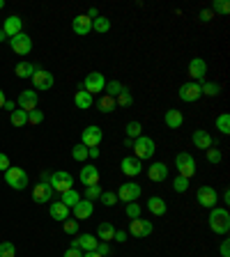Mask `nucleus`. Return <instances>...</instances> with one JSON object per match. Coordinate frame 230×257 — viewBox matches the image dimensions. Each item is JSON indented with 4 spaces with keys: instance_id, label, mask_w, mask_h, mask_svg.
I'll use <instances>...</instances> for the list:
<instances>
[{
    "instance_id": "obj_1",
    "label": "nucleus",
    "mask_w": 230,
    "mask_h": 257,
    "mask_svg": "<svg viewBox=\"0 0 230 257\" xmlns=\"http://www.w3.org/2000/svg\"><path fill=\"white\" fill-rule=\"evenodd\" d=\"M210 230L214 232V234H228V230H230L228 209H219V207L210 209Z\"/></svg>"
},
{
    "instance_id": "obj_2",
    "label": "nucleus",
    "mask_w": 230,
    "mask_h": 257,
    "mask_svg": "<svg viewBox=\"0 0 230 257\" xmlns=\"http://www.w3.org/2000/svg\"><path fill=\"white\" fill-rule=\"evenodd\" d=\"M5 184L12 186L14 191H23L28 184H30V179H28V172L19 165H9L5 170Z\"/></svg>"
},
{
    "instance_id": "obj_3",
    "label": "nucleus",
    "mask_w": 230,
    "mask_h": 257,
    "mask_svg": "<svg viewBox=\"0 0 230 257\" xmlns=\"http://www.w3.org/2000/svg\"><path fill=\"white\" fill-rule=\"evenodd\" d=\"M134 156L138 158V161H147V158L154 156V152H157V145H154V140L147 138V136H138L136 140H134Z\"/></svg>"
},
{
    "instance_id": "obj_4",
    "label": "nucleus",
    "mask_w": 230,
    "mask_h": 257,
    "mask_svg": "<svg viewBox=\"0 0 230 257\" xmlns=\"http://www.w3.org/2000/svg\"><path fill=\"white\" fill-rule=\"evenodd\" d=\"M175 168H178V175L184 179H191L198 172L196 158L191 156L189 152H180L178 156H175Z\"/></svg>"
},
{
    "instance_id": "obj_5",
    "label": "nucleus",
    "mask_w": 230,
    "mask_h": 257,
    "mask_svg": "<svg viewBox=\"0 0 230 257\" xmlns=\"http://www.w3.org/2000/svg\"><path fill=\"white\" fill-rule=\"evenodd\" d=\"M51 188H53V193H60V195L67 193V191H72L74 188V177L67 170L53 172L51 175Z\"/></svg>"
},
{
    "instance_id": "obj_6",
    "label": "nucleus",
    "mask_w": 230,
    "mask_h": 257,
    "mask_svg": "<svg viewBox=\"0 0 230 257\" xmlns=\"http://www.w3.org/2000/svg\"><path fill=\"white\" fill-rule=\"evenodd\" d=\"M152 230H154V225H152V220H145L143 216L134 218V220H129V234L136 239H145L150 237Z\"/></svg>"
},
{
    "instance_id": "obj_7",
    "label": "nucleus",
    "mask_w": 230,
    "mask_h": 257,
    "mask_svg": "<svg viewBox=\"0 0 230 257\" xmlns=\"http://www.w3.org/2000/svg\"><path fill=\"white\" fill-rule=\"evenodd\" d=\"M9 46H12V51L16 55H28V53L33 51V37L26 33L14 35V37H9Z\"/></svg>"
},
{
    "instance_id": "obj_8",
    "label": "nucleus",
    "mask_w": 230,
    "mask_h": 257,
    "mask_svg": "<svg viewBox=\"0 0 230 257\" xmlns=\"http://www.w3.org/2000/svg\"><path fill=\"white\" fill-rule=\"evenodd\" d=\"M140 193H143V188L136 182H127V184L120 186L115 195H118V202H136L140 198Z\"/></svg>"
},
{
    "instance_id": "obj_9",
    "label": "nucleus",
    "mask_w": 230,
    "mask_h": 257,
    "mask_svg": "<svg viewBox=\"0 0 230 257\" xmlns=\"http://www.w3.org/2000/svg\"><path fill=\"white\" fill-rule=\"evenodd\" d=\"M104 87H106V78H104V73H99V72L88 73L86 80H83V90H86L88 94L104 92Z\"/></svg>"
},
{
    "instance_id": "obj_10",
    "label": "nucleus",
    "mask_w": 230,
    "mask_h": 257,
    "mask_svg": "<svg viewBox=\"0 0 230 257\" xmlns=\"http://www.w3.org/2000/svg\"><path fill=\"white\" fill-rule=\"evenodd\" d=\"M196 200H198V205L205 207V209H214L217 202H219V195H217V191H214L212 186H200V188H198Z\"/></svg>"
},
{
    "instance_id": "obj_11",
    "label": "nucleus",
    "mask_w": 230,
    "mask_h": 257,
    "mask_svg": "<svg viewBox=\"0 0 230 257\" xmlns=\"http://www.w3.org/2000/svg\"><path fill=\"white\" fill-rule=\"evenodd\" d=\"M101 140H104V131H101L97 124H90L88 129H83V133H81V143L86 147H99Z\"/></svg>"
},
{
    "instance_id": "obj_12",
    "label": "nucleus",
    "mask_w": 230,
    "mask_h": 257,
    "mask_svg": "<svg viewBox=\"0 0 230 257\" xmlns=\"http://www.w3.org/2000/svg\"><path fill=\"white\" fill-rule=\"evenodd\" d=\"M200 97H203V92H200V83L189 80V83H182V85H180V99L186 101V104H193V101H198Z\"/></svg>"
},
{
    "instance_id": "obj_13",
    "label": "nucleus",
    "mask_w": 230,
    "mask_h": 257,
    "mask_svg": "<svg viewBox=\"0 0 230 257\" xmlns=\"http://www.w3.org/2000/svg\"><path fill=\"white\" fill-rule=\"evenodd\" d=\"M53 73L46 72V69H37V72L33 73V87L35 90H40V92H44V90H51L53 87Z\"/></svg>"
},
{
    "instance_id": "obj_14",
    "label": "nucleus",
    "mask_w": 230,
    "mask_h": 257,
    "mask_svg": "<svg viewBox=\"0 0 230 257\" xmlns=\"http://www.w3.org/2000/svg\"><path fill=\"white\" fill-rule=\"evenodd\" d=\"M120 170L125 177H136L143 172V161H138L136 156H125L122 158V163H120Z\"/></svg>"
},
{
    "instance_id": "obj_15",
    "label": "nucleus",
    "mask_w": 230,
    "mask_h": 257,
    "mask_svg": "<svg viewBox=\"0 0 230 257\" xmlns=\"http://www.w3.org/2000/svg\"><path fill=\"white\" fill-rule=\"evenodd\" d=\"M205 73H207V62H205L203 58H193L189 62V78L193 80V83H200V80H205Z\"/></svg>"
},
{
    "instance_id": "obj_16",
    "label": "nucleus",
    "mask_w": 230,
    "mask_h": 257,
    "mask_svg": "<svg viewBox=\"0 0 230 257\" xmlns=\"http://www.w3.org/2000/svg\"><path fill=\"white\" fill-rule=\"evenodd\" d=\"M16 104H19L21 110H35L37 108V104H40V97H37V92H33V90H23V92L19 94V99H16Z\"/></svg>"
},
{
    "instance_id": "obj_17",
    "label": "nucleus",
    "mask_w": 230,
    "mask_h": 257,
    "mask_svg": "<svg viewBox=\"0 0 230 257\" xmlns=\"http://www.w3.org/2000/svg\"><path fill=\"white\" fill-rule=\"evenodd\" d=\"M0 30H2V33L7 35V39H9V37H14V35L23 33V19L16 16V14H12V16H7V19H5V23H2Z\"/></svg>"
},
{
    "instance_id": "obj_18",
    "label": "nucleus",
    "mask_w": 230,
    "mask_h": 257,
    "mask_svg": "<svg viewBox=\"0 0 230 257\" xmlns=\"http://www.w3.org/2000/svg\"><path fill=\"white\" fill-rule=\"evenodd\" d=\"M72 211H74V218H76V220H86V218H90L92 214H94V205H92L90 200H83L81 198L79 202H76V205L72 207Z\"/></svg>"
},
{
    "instance_id": "obj_19",
    "label": "nucleus",
    "mask_w": 230,
    "mask_h": 257,
    "mask_svg": "<svg viewBox=\"0 0 230 257\" xmlns=\"http://www.w3.org/2000/svg\"><path fill=\"white\" fill-rule=\"evenodd\" d=\"M51 198H53V188H51V184H46V182H40V184H35V188H33V200H35V202L44 205V202H51Z\"/></svg>"
},
{
    "instance_id": "obj_20",
    "label": "nucleus",
    "mask_w": 230,
    "mask_h": 257,
    "mask_svg": "<svg viewBox=\"0 0 230 257\" xmlns=\"http://www.w3.org/2000/svg\"><path fill=\"white\" fill-rule=\"evenodd\" d=\"M147 177L152 179V182H166L168 179V165L164 163V161H154V163L147 168Z\"/></svg>"
},
{
    "instance_id": "obj_21",
    "label": "nucleus",
    "mask_w": 230,
    "mask_h": 257,
    "mask_svg": "<svg viewBox=\"0 0 230 257\" xmlns=\"http://www.w3.org/2000/svg\"><path fill=\"white\" fill-rule=\"evenodd\" d=\"M81 184L83 186H97L99 184V170H97V165H83L81 168Z\"/></svg>"
},
{
    "instance_id": "obj_22",
    "label": "nucleus",
    "mask_w": 230,
    "mask_h": 257,
    "mask_svg": "<svg viewBox=\"0 0 230 257\" xmlns=\"http://www.w3.org/2000/svg\"><path fill=\"white\" fill-rule=\"evenodd\" d=\"M97 244H99V239L94 237V234H81L79 239H74L72 241V246H76V248H81L83 253H88V251H97Z\"/></svg>"
},
{
    "instance_id": "obj_23",
    "label": "nucleus",
    "mask_w": 230,
    "mask_h": 257,
    "mask_svg": "<svg viewBox=\"0 0 230 257\" xmlns=\"http://www.w3.org/2000/svg\"><path fill=\"white\" fill-rule=\"evenodd\" d=\"M72 30L76 35H81V37H86V35L92 30V21L88 19L86 14H81V16H76V19L72 21Z\"/></svg>"
},
{
    "instance_id": "obj_24",
    "label": "nucleus",
    "mask_w": 230,
    "mask_h": 257,
    "mask_svg": "<svg viewBox=\"0 0 230 257\" xmlns=\"http://www.w3.org/2000/svg\"><path fill=\"white\" fill-rule=\"evenodd\" d=\"M164 122H166L168 129H180V126L184 124V115L178 110V108H171V110H166Z\"/></svg>"
},
{
    "instance_id": "obj_25",
    "label": "nucleus",
    "mask_w": 230,
    "mask_h": 257,
    "mask_svg": "<svg viewBox=\"0 0 230 257\" xmlns=\"http://www.w3.org/2000/svg\"><path fill=\"white\" fill-rule=\"evenodd\" d=\"M191 140H193V145H196L198 149H210L212 147V136L207 131H203V129H196L193 136H191Z\"/></svg>"
},
{
    "instance_id": "obj_26",
    "label": "nucleus",
    "mask_w": 230,
    "mask_h": 257,
    "mask_svg": "<svg viewBox=\"0 0 230 257\" xmlns=\"http://www.w3.org/2000/svg\"><path fill=\"white\" fill-rule=\"evenodd\" d=\"M74 104H76V108H81V110H88L92 106V94H88L86 90H83V85H79L76 94H74Z\"/></svg>"
},
{
    "instance_id": "obj_27",
    "label": "nucleus",
    "mask_w": 230,
    "mask_h": 257,
    "mask_svg": "<svg viewBox=\"0 0 230 257\" xmlns=\"http://www.w3.org/2000/svg\"><path fill=\"white\" fill-rule=\"evenodd\" d=\"M147 209L154 214V216H164L166 211H168V207H166V200L159 198V195H152L150 200H147Z\"/></svg>"
},
{
    "instance_id": "obj_28",
    "label": "nucleus",
    "mask_w": 230,
    "mask_h": 257,
    "mask_svg": "<svg viewBox=\"0 0 230 257\" xmlns=\"http://www.w3.org/2000/svg\"><path fill=\"white\" fill-rule=\"evenodd\" d=\"M115 237V227H113V223H108V220H104V223H99L97 227V239L99 241H111V239Z\"/></svg>"
},
{
    "instance_id": "obj_29",
    "label": "nucleus",
    "mask_w": 230,
    "mask_h": 257,
    "mask_svg": "<svg viewBox=\"0 0 230 257\" xmlns=\"http://www.w3.org/2000/svg\"><path fill=\"white\" fill-rule=\"evenodd\" d=\"M37 69H40V67L33 65V62H19L14 72H16V76H19V78H33V73L37 72Z\"/></svg>"
},
{
    "instance_id": "obj_30",
    "label": "nucleus",
    "mask_w": 230,
    "mask_h": 257,
    "mask_svg": "<svg viewBox=\"0 0 230 257\" xmlns=\"http://www.w3.org/2000/svg\"><path fill=\"white\" fill-rule=\"evenodd\" d=\"M51 216L55 220H67L69 218V207H65L62 202H51Z\"/></svg>"
},
{
    "instance_id": "obj_31",
    "label": "nucleus",
    "mask_w": 230,
    "mask_h": 257,
    "mask_svg": "<svg viewBox=\"0 0 230 257\" xmlns=\"http://www.w3.org/2000/svg\"><path fill=\"white\" fill-rule=\"evenodd\" d=\"M125 133H127V138L129 140H136L138 136H143V124L134 119V122H129V124L125 126Z\"/></svg>"
},
{
    "instance_id": "obj_32",
    "label": "nucleus",
    "mask_w": 230,
    "mask_h": 257,
    "mask_svg": "<svg viewBox=\"0 0 230 257\" xmlns=\"http://www.w3.org/2000/svg\"><path fill=\"white\" fill-rule=\"evenodd\" d=\"M81 200V193L79 191H67V193H62V195H60V202H62V205L65 207H69V209H72L74 205H76V202H79Z\"/></svg>"
},
{
    "instance_id": "obj_33",
    "label": "nucleus",
    "mask_w": 230,
    "mask_h": 257,
    "mask_svg": "<svg viewBox=\"0 0 230 257\" xmlns=\"http://www.w3.org/2000/svg\"><path fill=\"white\" fill-rule=\"evenodd\" d=\"M9 122H12L16 129H19V126H26V124H28V112L21 110V108H16V110L9 115Z\"/></svg>"
},
{
    "instance_id": "obj_34",
    "label": "nucleus",
    "mask_w": 230,
    "mask_h": 257,
    "mask_svg": "<svg viewBox=\"0 0 230 257\" xmlns=\"http://www.w3.org/2000/svg\"><path fill=\"white\" fill-rule=\"evenodd\" d=\"M92 30H94V33H108V30H111V21L106 19V16H97V19L92 21Z\"/></svg>"
},
{
    "instance_id": "obj_35",
    "label": "nucleus",
    "mask_w": 230,
    "mask_h": 257,
    "mask_svg": "<svg viewBox=\"0 0 230 257\" xmlns=\"http://www.w3.org/2000/svg\"><path fill=\"white\" fill-rule=\"evenodd\" d=\"M134 104V97H132V92H129V90H122V92L118 94V97H115V106H122V108H129V106Z\"/></svg>"
},
{
    "instance_id": "obj_36",
    "label": "nucleus",
    "mask_w": 230,
    "mask_h": 257,
    "mask_svg": "<svg viewBox=\"0 0 230 257\" xmlns=\"http://www.w3.org/2000/svg\"><path fill=\"white\" fill-rule=\"evenodd\" d=\"M104 90H106V94H108V97H113V99H115V97H118V94L125 90V85H122L120 80H108Z\"/></svg>"
},
{
    "instance_id": "obj_37",
    "label": "nucleus",
    "mask_w": 230,
    "mask_h": 257,
    "mask_svg": "<svg viewBox=\"0 0 230 257\" xmlns=\"http://www.w3.org/2000/svg\"><path fill=\"white\" fill-rule=\"evenodd\" d=\"M200 92L207 94V97H217V94L221 92V85H219V83H210V80H207V83H200Z\"/></svg>"
},
{
    "instance_id": "obj_38",
    "label": "nucleus",
    "mask_w": 230,
    "mask_h": 257,
    "mask_svg": "<svg viewBox=\"0 0 230 257\" xmlns=\"http://www.w3.org/2000/svg\"><path fill=\"white\" fill-rule=\"evenodd\" d=\"M217 129L224 133V136H228L230 133V115L228 112H224V115H219L217 117Z\"/></svg>"
},
{
    "instance_id": "obj_39",
    "label": "nucleus",
    "mask_w": 230,
    "mask_h": 257,
    "mask_svg": "<svg viewBox=\"0 0 230 257\" xmlns=\"http://www.w3.org/2000/svg\"><path fill=\"white\" fill-rule=\"evenodd\" d=\"M72 158H74V161H88V147L83 145V143H79V145H74V149H72Z\"/></svg>"
},
{
    "instance_id": "obj_40",
    "label": "nucleus",
    "mask_w": 230,
    "mask_h": 257,
    "mask_svg": "<svg viewBox=\"0 0 230 257\" xmlns=\"http://www.w3.org/2000/svg\"><path fill=\"white\" fill-rule=\"evenodd\" d=\"M99 200H101V205H104V207H115V205H118V195H115L113 191H101Z\"/></svg>"
},
{
    "instance_id": "obj_41",
    "label": "nucleus",
    "mask_w": 230,
    "mask_h": 257,
    "mask_svg": "<svg viewBox=\"0 0 230 257\" xmlns=\"http://www.w3.org/2000/svg\"><path fill=\"white\" fill-rule=\"evenodd\" d=\"M99 110L101 112H111L113 108H115V99H113V97H108V94H104V97H101V99H99Z\"/></svg>"
},
{
    "instance_id": "obj_42",
    "label": "nucleus",
    "mask_w": 230,
    "mask_h": 257,
    "mask_svg": "<svg viewBox=\"0 0 230 257\" xmlns=\"http://www.w3.org/2000/svg\"><path fill=\"white\" fill-rule=\"evenodd\" d=\"M0 257H16V246L12 241H2L0 244Z\"/></svg>"
},
{
    "instance_id": "obj_43",
    "label": "nucleus",
    "mask_w": 230,
    "mask_h": 257,
    "mask_svg": "<svg viewBox=\"0 0 230 257\" xmlns=\"http://www.w3.org/2000/svg\"><path fill=\"white\" fill-rule=\"evenodd\" d=\"M125 214H127V218H129V220L138 218V216H140V205H138V202H127Z\"/></svg>"
},
{
    "instance_id": "obj_44",
    "label": "nucleus",
    "mask_w": 230,
    "mask_h": 257,
    "mask_svg": "<svg viewBox=\"0 0 230 257\" xmlns=\"http://www.w3.org/2000/svg\"><path fill=\"white\" fill-rule=\"evenodd\" d=\"M99 195H101V186H86V200H90V202H94V200H99Z\"/></svg>"
},
{
    "instance_id": "obj_45",
    "label": "nucleus",
    "mask_w": 230,
    "mask_h": 257,
    "mask_svg": "<svg viewBox=\"0 0 230 257\" xmlns=\"http://www.w3.org/2000/svg\"><path fill=\"white\" fill-rule=\"evenodd\" d=\"M228 12H230L228 0H217V2L212 5V14H228Z\"/></svg>"
},
{
    "instance_id": "obj_46",
    "label": "nucleus",
    "mask_w": 230,
    "mask_h": 257,
    "mask_svg": "<svg viewBox=\"0 0 230 257\" xmlns=\"http://www.w3.org/2000/svg\"><path fill=\"white\" fill-rule=\"evenodd\" d=\"M62 227H65L67 234H76L79 232V220L76 218H67V220H62Z\"/></svg>"
},
{
    "instance_id": "obj_47",
    "label": "nucleus",
    "mask_w": 230,
    "mask_h": 257,
    "mask_svg": "<svg viewBox=\"0 0 230 257\" xmlns=\"http://www.w3.org/2000/svg\"><path fill=\"white\" fill-rule=\"evenodd\" d=\"M42 122H44V112L42 110H37V108H35V110H30L28 112V124H42Z\"/></svg>"
},
{
    "instance_id": "obj_48",
    "label": "nucleus",
    "mask_w": 230,
    "mask_h": 257,
    "mask_svg": "<svg viewBox=\"0 0 230 257\" xmlns=\"http://www.w3.org/2000/svg\"><path fill=\"white\" fill-rule=\"evenodd\" d=\"M173 188H175V193H184L186 188H189V179H184V177H175V182H173Z\"/></svg>"
},
{
    "instance_id": "obj_49",
    "label": "nucleus",
    "mask_w": 230,
    "mask_h": 257,
    "mask_svg": "<svg viewBox=\"0 0 230 257\" xmlns=\"http://www.w3.org/2000/svg\"><path fill=\"white\" fill-rule=\"evenodd\" d=\"M205 152H207V161H210V163H221V152H219V147H210V149H205Z\"/></svg>"
},
{
    "instance_id": "obj_50",
    "label": "nucleus",
    "mask_w": 230,
    "mask_h": 257,
    "mask_svg": "<svg viewBox=\"0 0 230 257\" xmlns=\"http://www.w3.org/2000/svg\"><path fill=\"white\" fill-rule=\"evenodd\" d=\"M62 257H83V251H81V248H76V246H69Z\"/></svg>"
},
{
    "instance_id": "obj_51",
    "label": "nucleus",
    "mask_w": 230,
    "mask_h": 257,
    "mask_svg": "<svg viewBox=\"0 0 230 257\" xmlns=\"http://www.w3.org/2000/svg\"><path fill=\"white\" fill-rule=\"evenodd\" d=\"M97 253H99V255H101V257L111 255V246L106 244V241H99V244H97Z\"/></svg>"
},
{
    "instance_id": "obj_52",
    "label": "nucleus",
    "mask_w": 230,
    "mask_h": 257,
    "mask_svg": "<svg viewBox=\"0 0 230 257\" xmlns=\"http://www.w3.org/2000/svg\"><path fill=\"white\" fill-rule=\"evenodd\" d=\"M219 253H221V257H230V241H228V239H224V241H221V248H219Z\"/></svg>"
},
{
    "instance_id": "obj_53",
    "label": "nucleus",
    "mask_w": 230,
    "mask_h": 257,
    "mask_svg": "<svg viewBox=\"0 0 230 257\" xmlns=\"http://www.w3.org/2000/svg\"><path fill=\"white\" fill-rule=\"evenodd\" d=\"M127 237H129V232H125V230H115V241H118V244H125L127 241Z\"/></svg>"
},
{
    "instance_id": "obj_54",
    "label": "nucleus",
    "mask_w": 230,
    "mask_h": 257,
    "mask_svg": "<svg viewBox=\"0 0 230 257\" xmlns=\"http://www.w3.org/2000/svg\"><path fill=\"white\" fill-rule=\"evenodd\" d=\"M9 165H12V163H9V156H7V154H2V152H0V170L5 172L7 168H9Z\"/></svg>"
},
{
    "instance_id": "obj_55",
    "label": "nucleus",
    "mask_w": 230,
    "mask_h": 257,
    "mask_svg": "<svg viewBox=\"0 0 230 257\" xmlns=\"http://www.w3.org/2000/svg\"><path fill=\"white\" fill-rule=\"evenodd\" d=\"M212 16H214V14H212V9H203V12H200V21H203V23H210Z\"/></svg>"
},
{
    "instance_id": "obj_56",
    "label": "nucleus",
    "mask_w": 230,
    "mask_h": 257,
    "mask_svg": "<svg viewBox=\"0 0 230 257\" xmlns=\"http://www.w3.org/2000/svg\"><path fill=\"white\" fill-rule=\"evenodd\" d=\"M88 156L97 158V156H99V147H88Z\"/></svg>"
},
{
    "instance_id": "obj_57",
    "label": "nucleus",
    "mask_w": 230,
    "mask_h": 257,
    "mask_svg": "<svg viewBox=\"0 0 230 257\" xmlns=\"http://www.w3.org/2000/svg\"><path fill=\"white\" fill-rule=\"evenodd\" d=\"M83 257H101V255L97 251H88V253H83Z\"/></svg>"
},
{
    "instance_id": "obj_58",
    "label": "nucleus",
    "mask_w": 230,
    "mask_h": 257,
    "mask_svg": "<svg viewBox=\"0 0 230 257\" xmlns=\"http://www.w3.org/2000/svg\"><path fill=\"white\" fill-rule=\"evenodd\" d=\"M2 108H7V110L14 112V101H5V106H2Z\"/></svg>"
},
{
    "instance_id": "obj_59",
    "label": "nucleus",
    "mask_w": 230,
    "mask_h": 257,
    "mask_svg": "<svg viewBox=\"0 0 230 257\" xmlns=\"http://www.w3.org/2000/svg\"><path fill=\"white\" fill-rule=\"evenodd\" d=\"M224 202L226 205H230V191H224Z\"/></svg>"
},
{
    "instance_id": "obj_60",
    "label": "nucleus",
    "mask_w": 230,
    "mask_h": 257,
    "mask_svg": "<svg viewBox=\"0 0 230 257\" xmlns=\"http://www.w3.org/2000/svg\"><path fill=\"white\" fill-rule=\"evenodd\" d=\"M5 92H2V90H0V108H2V106H5Z\"/></svg>"
},
{
    "instance_id": "obj_61",
    "label": "nucleus",
    "mask_w": 230,
    "mask_h": 257,
    "mask_svg": "<svg viewBox=\"0 0 230 257\" xmlns=\"http://www.w3.org/2000/svg\"><path fill=\"white\" fill-rule=\"evenodd\" d=\"M5 39H7V35L2 33V30H0V41H5Z\"/></svg>"
},
{
    "instance_id": "obj_62",
    "label": "nucleus",
    "mask_w": 230,
    "mask_h": 257,
    "mask_svg": "<svg viewBox=\"0 0 230 257\" xmlns=\"http://www.w3.org/2000/svg\"><path fill=\"white\" fill-rule=\"evenodd\" d=\"M2 7H5V0H0V9H2Z\"/></svg>"
}]
</instances>
